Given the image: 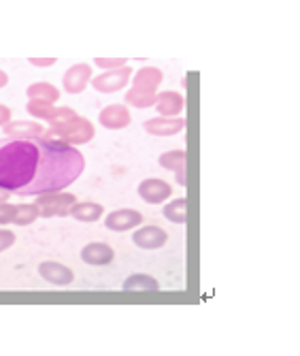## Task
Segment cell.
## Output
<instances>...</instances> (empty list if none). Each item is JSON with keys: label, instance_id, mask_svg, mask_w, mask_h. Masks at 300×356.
<instances>
[{"label": "cell", "instance_id": "1", "mask_svg": "<svg viewBox=\"0 0 300 356\" xmlns=\"http://www.w3.org/2000/svg\"><path fill=\"white\" fill-rule=\"evenodd\" d=\"M85 167L83 154L49 139L0 141V190L22 197L60 192L79 179Z\"/></svg>", "mask_w": 300, "mask_h": 356}, {"label": "cell", "instance_id": "2", "mask_svg": "<svg viewBox=\"0 0 300 356\" xmlns=\"http://www.w3.org/2000/svg\"><path fill=\"white\" fill-rule=\"evenodd\" d=\"M94 133H96L94 131V124L88 118L75 115L69 122H62V124L51 126L49 131H45L43 139L60 141V143H66V145H81V143L92 141L94 139Z\"/></svg>", "mask_w": 300, "mask_h": 356}, {"label": "cell", "instance_id": "3", "mask_svg": "<svg viewBox=\"0 0 300 356\" xmlns=\"http://www.w3.org/2000/svg\"><path fill=\"white\" fill-rule=\"evenodd\" d=\"M77 203L73 194H64V192H47L39 194L35 207L39 209L41 218H51V216H69L71 207Z\"/></svg>", "mask_w": 300, "mask_h": 356}, {"label": "cell", "instance_id": "4", "mask_svg": "<svg viewBox=\"0 0 300 356\" xmlns=\"http://www.w3.org/2000/svg\"><path fill=\"white\" fill-rule=\"evenodd\" d=\"M26 111H28L32 118L49 122L51 126L62 124V122H69V120H73V118L77 115L71 107H53V103L39 101V99H30L28 105H26Z\"/></svg>", "mask_w": 300, "mask_h": 356}, {"label": "cell", "instance_id": "5", "mask_svg": "<svg viewBox=\"0 0 300 356\" xmlns=\"http://www.w3.org/2000/svg\"><path fill=\"white\" fill-rule=\"evenodd\" d=\"M132 77V69L130 67H122V69H115V71H105L103 75H98L92 79V88L100 94H113V92H119L128 86Z\"/></svg>", "mask_w": 300, "mask_h": 356}, {"label": "cell", "instance_id": "6", "mask_svg": "<svg viewBox=\"0 0 300 356\" xmlns=\"http://www.w3.org/2000/svg\"><path fill=\"white\" fill-rule=\"evenodd\" d=\"M141 222H143V213H139L137 209H117L107 216L105 226L109 231L124 233L130 229H137V226H141Z\"/></svg>", "mask_w": 300, "mask_h": 356}, {"label": "cell", "instance_id": "7", "mask_svg": "<svg viewBox=\"0 0 300 356\" xmlns=\"http://www.w3.org/2000/svg\"><path fill=\"white\" fill-rule=\"evenodd\" d=\"M171 194H173V188H171V184H166L164 179L151 177V179L141 181V186H139V197L145 203H151V205H158V203L166 201V199L171 197Z\"/></svg>", "mask_w": 300, "mask_h": 356}, {"label": "cell", "instance_id": "8", "mask_svg": "<svg viewBox=\"0 0 300 356\" xmlns=\"http://www.w3.org/2000/svg\"><path fill=\"white\" fill-rule=\"evenodd\" d=\"M143 128L149 135H156V137H171L183 131L185 120L181 115L179 118H151L143 124Z\"/></svg>", "mask_w": 300, "mask_h": 356}, {"label": "cell", "instance_id": "9", "mask_svg": "<svg viewBox=\"0 0 300 356\" xmlns=\"http://www.w3.org/2000/svg\"><path fill=\"white\" fill-rule=\"evenodd\" d=\"M92 79V67L90 64H75L64 75V90L69 94H81Z\"/></svg>", "mask_w": 300, "mask_h": 356}, {"label": "cell", "instance_id": "10", "mask_svg": "<svg viewBox=\"0 0 300 356\" xmlns=\"http://www.w3.org/2000/svg\"><path fill=\"white\" fill-rule=\"evenodd\" d=\"M132 241L143 250H158L169 241V233L160 229V226H143V229L135 231Z\"/></svg>", "mask_w": 300, "mask_h": 356}, {"label": "cell", "instance_id": "11", "mask_svg": "<svg viewBox=\"0 0 300 356\" xmlns=\"http://www.w3.org/2000/svg\"><path fill=\"white\" fill-rule=\"evenodd\" d=\"M185 107V99L179 92H162L156 99V109L160 111L162 118H179Z\"/></svg>", "mask_w": 300, "mask_h": 356}, {"label": "cell", "instance_id": "12", "mask_svg": "<svg viewBox=\"0 0 300 356\" xmlns=\"http://www.w3.org/2000/svg\"><path fill=\"white\" fill-rule=\"evenodd\" d=\"M39 275L45 282L53 284V286H71L73 280H75V275H73V271L69 267L53 263V261H47V263L39 265Z\"/></svg>", "mask_w": 300, "mask_h": 356}, {"label": "cell", "instance_id": "13", "mask_svg": "<svg viewBox=\"0 0 300 356\" xmlns=\"http://www.w3.org/2000/svg\"><path fill=\"white\" fill-rule=\"evenodd\" d=\"M3 131L9 139H39L45 135V128L41 122H9L3 126Z\"/></svg>", "mask_w": 300, "mask_h": 356}, {"label": "cell", "instance_id": "14", "mask_svg": "<svg viewBox=\"0 0 300 356\" xmlns=\"http://www.w3.org/2000/svg\"><path fill=\"white\" fill-rule=\"evenodd\" d=\"M113 248L109 243H90L81 250V258L83 263L94 265V267H105L113 261Z\"/></svg>", "mask_w": 300, "mask_h": 356}, {"label": "cell", "instance_id": "15", "mask_svg": "<svg viewBox=\"0 0 300 356\" xmlns=\"http://www.w3.org/2000/svg\"><path fill=\"white\" fill-rule=\"evenodd\" d=\"M130 122H132V115H130L126 105H109L100 111V124H103L105 128H111V131L126 128Z\"/></svg>", "mask_w": 300, "mask_h": 356}, {"label": "cell", "instance_id": "16", "mask_svg": "<svg viewBox=\"0 0 300 356\" xmlns=\"http://www.w3.org/2000/svg\"><path fill=\"white\" fill-rule=\"evenodd\" d=\"M160 167L169 169V171H175L179 186H185V152L183 149L164 152L160 156Z\"/></svg>", "mask_w": 300, "mask_h": 356}, {"label": "cell", "instance_id": "17", "mask_svg": "<svg viewBox=\"0 0 300 356\" xmlns=\"http://www.w3.org/2000/svg\"><path fill=\"white\" fill-rule=\"evenodd\" d=\"M162 79H164V75L156 67H145V69H141L137 73V77H132V81H135V90L151 92V94H156V90L162 83Z\"/></svg>", "mask_w": 300, "mask_h": 356}, {"label": "cell", "instance_id": "18", "mask_svg": "<svg viewBox=\"0 0 300 356\" xmlns=\"http://www.w3.org/2000/svg\"><path fill=\"white\" fill-rule=\"evenodd\" d=\"M105 213L103 205H98V203H90V201H83V203H75L69 211V216H73L75 220L79 222H96L100 220Z\"/></svg>", "mask_w": 300, "mask_h": 356}, {"label": "cell", "instance_id": "19", "mask_svg": "<svg viewBox=\"0 0 300 356\" xmlns=\"http://www.w3.org/2000/svg\"><path fill=\"white\" fill-rule=\"evenodd\" d=\"M26 94L30 96V99H39V101H47V103H56L60 99V90L47 81H39V83L28 86Z\"/></svg>", "mask_w": 300, "mask_h": 356}, {"label": "cell", "instance_id": "20", "mask_svg": "<svg viewBox=\"0 0 300 356\" xmlns=\"http://www.w3.org/2000/svg\"><path fill=\"white\" fill-rule=\"evenodd\" d=\"M124 290L128 293H139V290H160V284L156 277L151 275H143V273H137V275H130L124 284H122Z\"/></svg>", "mask_w": 300, "mask_h": 356}, {"label": "cell", "instance_id": "21", "mask_svg": "<svg viewBox=\"0 0 300 356\" xmlns=\"http://www.w3.org/2000/svg\"><path fill=\"white\" fill-rule=\"evenodd\" d=\"M164 218L173 224H183L188 220V201L185 199H175L164 207Z\"/></svg>", "mask_w": 300, "mask_h": 356}, {"label": "cell", "instance_id": "22", "mask_svg": "<svg viewBox=\"0 0 300 356\" xmlns=\"http://www.w3.org/2000/svg\"><path fill=\"white\" fill-rule=\"evenodd\" d=\"M156 99H158V94L141 92V90H135V88H132V90L126 94V105L137 107V109H147V107H153V105H156Z\"/></svg>", "mask_w": 300, "mask_h": 356}, {"label": "cell", "instance_id": "23", "mask_svg": "<svg viewBox=\"0 0 300 356\" xmlns=\"http://www.w3.org/2000/svg\"><path fill=\"white\" fill-rule=\"evenodd\" d=\"M39 218V209L35 207V203L32 205H17V213H15V220H13V224H17V226H28V224H32Z\"/></svg>", "mask_w": 300, "mask_h": 356}, {"label": "cell", "instance_id": "24", "mask_svg": "<svg viewBox=\"0 0 300 356\" xmlns=\"http://www.w3.org/2000/svg\"><path fill=\"white\" fill-rule=\"evenodd\" d=\"M15 213H17V205H11V203H0V226L13 224Z\"/></svg>", "mask_w": 300, "mask_h": 356}, {"label": "cell", "instance_id": "25", "mask_svg": "<svg viewBox=\"0 0 300 356\" xmlns=\"http://www.w3.org/2000/svg\"><path fill=\"white\" fill-rule=\"evenodd\" d=\"M96 64L105 71H115V69L126 67V60L124 58H96Z\"/></svg>", "mask_w": 300, "mask_h": 356}, {"label": "cell", "instance_id": "26", "mask_svg": "<svg viewBox=\"0 0 300 356\" xmlns=\"http://www.w3.org/2000/svg\"><path fill=\"white\" fill-rule=\"evenodd\" d=\"M15 243V235L11 231H0V252H5Z\"/></svg>", "mask_w": 300, "mask_h": 356}, {"label": "cell", "instance_id": "27", "mask_svg": "<svg viewBox=\"0 0 300 356\" xmlns=\"http://www.w3.org/2000/svg\"><path fill=\"white\" fill-rule=\"evenodd\" d=\"M30 64L32 67H51L56 64V58H30Z\"/></svg>", "mask_w": 300, "mask_h": 356}, {"label": "cell", "instance_id": "28", "mask_svg": "<svg viewBox=\"0 0 300 356\" xmlns=\"http://www.w3.org/2000/svg\"><path fill=\"white\" fill-rule=\"evenodd\" d=\"M11 122V109L7 105H0V126H7Z\"/></svg>", "mask_w": 300, "mask_h": 356}, {"label": "cell", "instance_id": "29", "mask_svg": "<svg viewBox=\"0 0 300 356\" xmlns=\"http://www.w3.org/2000/svg\"><path fill=\"white\" fill-rule=\"evenodd\" d=\"M9 83V75L5 71H0V88H5Z\"/></svg>", "mask_w": 300, "mask_h": 356}, {"label": "cell", "instance_id": "30", "mask_svg": "<svg viewBox=\"0 0 300 356\" xmlns=\"http://www.w3.org/2000/svg\"><path fill=\"white\" fill-rule=\"evenodd\" d=\"M9 194H11V192H7V190H0V203H7Z\"/></svg>", "mask_w": 300, "mask_h": 356}]
</instances>
